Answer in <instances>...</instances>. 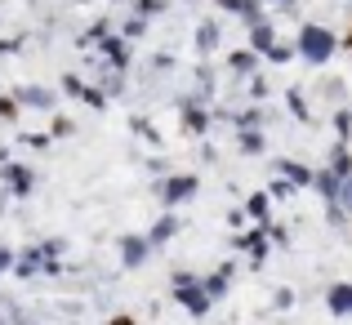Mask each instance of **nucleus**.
<instances>
[]
</instances>
